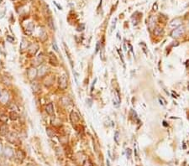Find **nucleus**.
Wrapping results in <instances>:
<instances>
[{"mask_svg":"<svg viewBox=\"0 0 189 166\" xmlns=\"http://www.w3.org/2000/svg\"><path fill=\"white\" fill-rule=\"evenodd\" d=\"M184 31H185L184 26L180 25V26H178L177 28H176V29H174V30L171 32V36L172 38H174V39H177V38H179L183 33H184Z\"/></svg>","mask_w":189,"mask_h":166,"instance_id":"nucleus-1","label":"nucleus"},{"mask_svg":"<svg viewBox=\"0 0 189 166\" xmlns=\"http://www.w3.org/2000/svg\"><path fill=\"white\" fill-rule=\"evenodd\" d=\"M59 86L60 89L65 90L67 87V79L65 75H62L59 78Z\"/></svg>","mask_w":189,"mask_h":166,"instance_id":"nucleus-2","label":"nucleus"},{"mask_svg":"<svg viewBox=\"0 0 189 166\" xmlns=\"http://www.w3.org/2000/svg\"><path fill=\"white\" fill-rule=\"evenodd\" d=\"M9 93H8L6 91H3V92L0 93V101H1V103L6 104L8 102V101H9Z\"/></svg>","mask_w":189,"mask_h":166,"instance_id":"nucleus-3","label":"nucleus"},{"mask_svg":"<svg viewBox=\"0 0 189 166\" xmlns=\"http://www.w3.org/2000/svg\"><path fill=\"white\" fill-rule=\"evenodd\" d=\"M49 62H50L52 65H55V66H57L58 65V60L56 59V55H55L52 52L49 53Z\"/></svg>","mask_w":189,"mask_h":166,"instance_id":"nucleus-4","label":"nucleus"},{"mask_svg":"<svg viewBox=\"0 0 189 166\" xmlns=\"http://www.w3.org/2000/svg\"><path fill=\"white\" fill-rule=\"evenodd\" d=\"M181 23V21L180 18H175V19H173L172 21L170 23L169 27L171 28V29H176V28H177L178 26H180Z\"/></svg>","mask_w":189,"mask_h":166,"instance_id":"nucleus-5","label":"nucleus"},{"mask_svg":"<svg viewBox=\"0 0 189 166\" xmlns=\"http://www.w3.org/2000/svg\"><path fill=\"white\" fill-rule=\"evenodd\" d=\"M47 70L48 69H47V67L45 65H40L39 70H37V75H40V76H43L47 72Z\"/></svg>","mask_w":189,"mask_h":166,"instance_id":"nucleus-6","label":"nucleus"},{"mask_svg":"<svg viewBox=\"0 0 189 166\" xmlns=\"http://www.w3.org/2000/svg\"><path fill=\"white\" fill-rule=\"evenodd\" d=\"M79 120H80V118H79V116L77 115V113L75 112H71V122H72L73 124L77 123V122H79Z\"/></svg>","mask_w":189,"mask_h":166,"instance_id":"nucleus-7","label":"nucleus"},{"mask_svg":"<svg viewBox=\"0 0 189 166\" xmlns=\"http://www.w3.org/2000/svg\"><path fill=\"white\" fill-rule=\"evenodd\" d=\"M28 75L30 79H34L37 75V70H35V68H30L28 70Z\"/></svg>","mask_w":189,"mask_h":166,"instance_id":"nucleus-8","label":"nucleus"},{"mask_svg":"<svg viewBox=\"0 0 189 166\" xmlns=\"http://www.w3.org/2000/svg\"><path fill=\"white\" fill-rule=\"evenodd\" d=\"M8 133V126L6 124H3L0 126V135L5 136Z\"/></svg>","mask_w":189,"mask_h":166,"instance_id":"nucleus-9","label":"nucleus"},{"mask_svg":"<svg viewBox=\"0 0 189 166\" xmlns=\"http://www.w3.org/2000/svg\"><path fill=\"white\" fill-rule=\"evenodd\" d=\"M45 111H46V112L48 113L49 115H53V113H54V107H53L52 103H49L48 105H46V107H45Z\"/></svg>","mask_w":189,"mask_h":166,"instance_id":"nucleus-10","label":"nucleus"},{"mask_svg":"<svg viewBox=\"0 0 189 166\" xmlns=\"http://www.w3.org/2000/svg\"><path fill=\"white\" fill-rule=\"evenodd\" d=\"M38 50V45L36 44H33L30 45V47L29 48V52L30 55H34L36 53Z\"/></svg>","mask_w":189,"mask_h":166,"instance_id":"nucleus-11","label":"nucleus"},{"mask_svg":"<svg viewBox=\"0 0 189 166\" xmlns=\"http://www.w3.org/2000/svg\"><path fill=\"white\" fill-rule=\"evenodd\" d=\"M18 139V137H17V134L15 133H10L9 135V140L12 143H15Z\"/></svg>","mask_w":189,"mask_h":166,"instance_id":"nucleus-12","label":"nucleus"},{"mask_svg":"<svg viewBox=\"0 0 189 166\" xmlns=\"http://www.w3.org/2000/svg\"><path fill=\"white\" fill-rule=\"evenodd\" d=\"M4 154L8 157H12L13 154H14V151H13V149L11 148H9V147H6L4 150Z\"/></svg>","mask_w":189,"mask_h":166,"instance_id":"nucleus-13","label":"nucleus"},{"mask_svg":"<svg viewBox=\"0 0 189 166\" xmlns=\"http://www.w3.org/2000/svg\"><path fill=\"white\" fill-rule=\"evenodd\" d=\"M34 29H35V25H34V24L30 23V24L27 25V28H26V33H27L28 35H30V34L32 33V31L34 30Z\"/></svg>","mask_w":189,"mask_h":166,"instance_id":"nucleus-14","label":"nucleus"},{"mask_svg":"<svg viewBox=\"0 0 189 166\" xmlns=\"http://www.w3.org/2000/svg\"><path fill=\"white\" fill-rule=\"evenodd\" d=\"M31 88L34 92H38L40 91V86L37 82H33L31 84Z\"/></svg>","mask_w":189,"mask_h":166,"instance_id":"nucleus-15","label":"nucleus"},{"mask_svg":"<svg viewBox=\"0 0 189 166\" xmlns=\"http://www.w3.org/2000/svg\"><path fill=\"white\" fill-rule=\"evenodd\" d=\"M46 133H47V135H48L50 138H54L55 137V132L53 131V130L50 128H46Z\"/></svg>","mask_w":189,"mask_h":166,"instance_id":"nucleus-16","label":"nucleus"},{"mask_svg":"<svg viewBox=\"0 0 189 166\" xmlns=\"http://www.w3.org/2000/svg\"><path fill=\"white\" fill-rule=\"evenodd\" d=\"M113 139H114L115 143H119V131H116L114 133V137H113Z\"/></svg>","mask_w":189,"mask_h":166,"instance_id":"nucleus-17","label":"nucleus"},{"mask_svg":"<svg viewBox=\"0 0 189 166\" xmlns=\"http://www.w3.org/2000/svg\"><path fill=\"white\" fill-rule=\"evenodd\" d=\"M18 117H19V115L17 114V112H14V111L10 112V119L11 120H16L17 118H18Z\"/></svg>","mask_w":189,"mask_h":166,"instance_id":"nucleus-18","label":"nucleus"},{"mask_svg":"<svg viewBox=\"0 0 189 166\" xmlns=\"http://www.w3.org/2000/svg\"><path fill=\"white\" fill-rule=\"evenodd\" d=\"M28 47V41L25 39H23V42L21 43V50H26Z\"/></svg>","mask_w":189,"mask_h":166,"instance_id":"nucleus-19","label":"nucleus"},{"mask_svg":"<svg viewBox=\"0 0 189 166\" xmlns=\"http://www.w3.org/2000/svg\"><path fill=\"white\" fill-rule=\"evenodd\" d=\"M162 29H160V28H156V29H155V34H156V35H160L162 33Z\"/></svg>","mask_w":189,"mask_h":166,"instance_id":"nucleus-20","label":"nucleus"},{"mask_svg":"<svg viewBox=\"0 0 189 166\" xmlns=\"http://www.w3.org/2000/svg\"><path fill=\"white\" fill-rule=\"evenodd\" d=\"M83 166H93V165H92V164L91 163L89 160H86L84 162V164H83Z\"/></svg>","mask_w":189,"mask_h":166,"instance_id":"nucleus-21","label":"nucleus"},{"mask_svg":"<svg viewBox=\"0 0 189 166\" xmlns=\"http://www.w3.org/2000/svg\"><path fill=\"white\" fill-rule=\"evenodd\" d=\"M159 101L160 102V104H162V105H166V101L164 100V98H162V97H159Z\"/></svg>","mask_w":189,"mask_h":166,"instance_id":"nucleus-22","label":"nucleus"},{"mask_svg":"<svg viewBox=\"0 0 189 166\" xmlns=\"http://www.w3.org/2000/svg\"><path fill=\"white\" fill-rule=\"evenodd\" d=\"M126 155H127L128 158H129L130 156H131V150H130L129 148H128L127 151H126Z\"/></svg>","mask_w":189,"mask_h":166,"instance_id":"nucleus-23","label":"nucleus"},{"mask_svg":"<svg viewBox=\"0 0 189 166\" xmlns=\"http://www.w3.org/2000/svg\"><path fill=\"white\" fill-rule=\"evenodd\" d=\"M53 48L55 49V50H56V51H58V47H57V45H56V42L53 43Z\"/></svg>","mask_w":189,"mask_h":166,"instance_id":"nucleus-24","label":"nucleus"},{"mask_svg":"<svg viewBox=\"0 0 189 166\" xmlns=\"http://www.w3.org/2000/svg\"><path fill=\"white\" fill-rule=\"evenodd\" d=\"M7 40L9 41V42H11V43L14 42V39H13V38H11L10 36H7Z\"/></svg>","mask_w":189,"mask_h":166,"instance_id":"nucleus-25","label":"nucleus"},{"mask_svg":"<svg viewBox=\"0 0 189 166\" xmlns=\"http://www.w3.org/2000/svg\"><path fill=\"white\" fill-rule=\"evenodd\" d=\"M119 55H120V59L122 60V63L123 64H124V58H123V55H122V53H121L119 50Z\"/></svg>","mask_w":189,"mask_h":166,"instance_id":"nucleus-26","label":"nucleus"},{"mask_svg":"<svg viewBox=\"0 0 189 166\" xmlns=\"http://www.w3.org/2000/svg\"><path fill=\"white\" fill-rule=\"evenodd\" d=\"M49 24L50 25L51 29H54V27H53V25H52V19L51 18H49Z\"/></svg>","mask_w":189,"mask_h":166,"instance_id":"nucleus-27","label":"nucleus"},{"mask_svg":"<svg viewBox=\"0 0 189 166\" xmlns=\"http://www.w3.org/2000/svg\"><path fill=\"white\" fill-rule=\"evenodd\" d=\"M83 29H84V24H82V28H81V26L79 28H77V30L78 31H82V30H83Z\"/></svg>","mask_w":189,"mask_h":166,"instance_id":"nucleus-28","label":"nucleus"},{"mask_svg":"<svg viewBox=\"0 0 189 166\" xmlns=\"http://www.w3.org/2000/svg\"><path fill=\"white\" fill-rule=\"evenodd\" d=\"M99 50V42L97 43V45H96V52H98Z\"/></svg>","mask_w":189,"mask_h":166,"instance_id":"nucleus-29","label":"nucleus"},{"mask_svg":"<svg viewBox=\"0 0 189 166\" xmlns=\"http://www.w3.org/2000/svg\"><path fill=\"white\" fill-rule=\"evenodd\" d=\"M97 82V79H95V80L93 81V82H92V90H93V86H94V85H95V82Z\"/></svg>","mask_w":189,"mask_h":166,"instance_id":"nucleus-30","label":"nucleus"},{"mask_svg":"<svg viewBox=\"0 0 189 166\" xmlns=\"http://www.w3.org/2000/svg\"><path fill=\"white\" fill-rule=\"evenodd\" d=\"M107 165L108 166H111V164H110V162H109V159H107Z\"/></svg>","mask_w":189,"mask_h":166,"instance_id":"nucleus-31","label":"nucleus"},{"mask_svg":"<svg viewBox=\"0 0 189 166\" xmlns=\"http://www.w3.org/2000/svg\"><path fill=\"white\" fill-rule=\"evenodd\" d=\"M154 10H157V4L156 3L154 5Z\"/></svg>","mask_w":189,"mask_h":166,"instance_id":"nucleus-32","label":"nucleus"},{"mask_svg":"<svg viewBox=\"0 0 189 166\" xmlns=\"http://www.w3.org/2000/svg\"><path fill=\"white\" fill-rule=\"evenodd\" d=\"M124 50H126V46H125V44H124Z\"/></svg>","mask_w":189,"mask_h":166,"instance_id":"nucleus-33","label":"nucleus"},{"mask_svg":"<svg viewBox=\"0 0 189 166\" xmlns=\"http://www.w3.org/2000/svg\"><path fill=\"white\" fill-rule=\"evenodd\" d=\"M1 151H2V145L0 144V153H1Z\"/></svg>","mask_w":189,"mask_h":166,"instance_id":"nucleus-34","label":"nucleus"},{"mask_svg":"<svg viewBox=\"0 0 189 166\" xmlns=\"http://www.w3.org/2000/svg\"><path fill=\"white\" fill-rule=\"evenodd\" d=\"M188 89L189 90V81H188Z\"/></svg>","mask_w":189,"mask_h":166,"instance_id":"nucleus-35","label":"nucleus"},{"mask_svg":"<svg viewBox=\"0 0 189 166\" xmlns=\"http://www.w3.org/2000/svg\"><path fill=\"white\" fill-rule=\"evenodd\" d=\"M12 1H15V0H12Z\"/></svg>","mask_w":189,"mask_h":166,"instance_id":"nucleus-36","label":"nucleus"},{"mask_svg":"<svg viewBox=\"0 0 189 166\" xmlns=\"http://www.w3.org/2000/svg\"><path fill=\"white\" fill-rule=\"evenodd\" d=\"M188 119H189V116H188Z\"/></svg>","mask_w":189,"mask_h":166,"instance_id":"nucleus-37","label":"nucleus"},{"mask_svg":"<svg viewBox=\"0 0 189 166\" xmlns=\"http://www.w3.org/2000/svg\"><path fill=\"white\" fill-rule=\"evenodd\" d=\"M171 1H173V0H171Z\"/></svg>","mask_w":189,"mask_h":166,"instance_id":"nucleus-38","label":"nucleus"},{"mask_svg":"<svg viewBox=\"0 0 189 166\" xmlns=\"http://www.w3.org/2000/svg\"><path fill=\"white\" fill-rule=\"evenodd\" d=\"M0 93H1V92H0Z\"/></svg>","mask_w":189,"mask_h":166,"instance_id":"nucleus-39","label":"nucleus"}]
</instances>
